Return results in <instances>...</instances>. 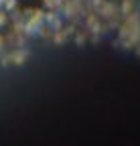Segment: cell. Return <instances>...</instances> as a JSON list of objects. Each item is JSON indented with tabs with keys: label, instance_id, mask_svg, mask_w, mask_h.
<instances>
[{
	"label": "cell",
	"instance_id": "cell-2",
	"mask_svg": "<svg viewBox=\"0 0 140 146\" xmlns=\"http://www.w3.org/2000/svg\"><path fill=\"white\" fill-rule=\"evenodd\" d=\"M43 2H45V6H47V8L57 10L59 6H63V4H65V0H43Z\"/></svg>",
	"mask_w": 140,
	"mask_h": 146
},
{
	"label": "cell",
	"instance_id": "cell-1",
	"mask_svg": "<svg viewBox=\"0 0 140 146\" xmlns=\"http://www.w3.org/2000/svg\"><path fill=\"white\" fill-rule=\"evenodd\" d=\"M43 27V14H37L35 18H31V23H29V33L35 35V33H39Z\"/></svg>",
	"mask_w": 140,
	"mask_h": 146
},
{
	"label": "cell",
	"instance_id": "cell-3",
	"mask_svg": "<svg viewBox=\"0 0 140 146\" xmlns=\"http://www.w3.org/2000/svg\"><path fill=\"white\" fill-rule=\"evenodd\" d=\"M14 4V0H0V8H10Z\"/></svg>",
	"mask_w": 140,
	"mask_h": 146
}]
</instances>
